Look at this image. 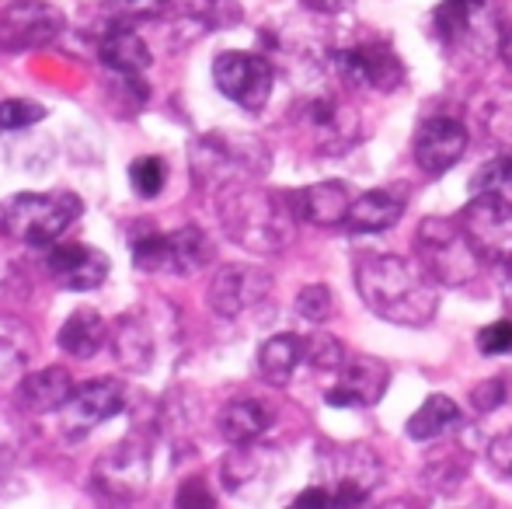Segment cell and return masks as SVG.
<instances>
[{"label": "cell", "mask_w": 512, "mask_h": 509, "mask_svg": "<svg viewBox=\"0 0 512 509\" xmlns=\"http://www.w3.org/2000/svg\"><path fill=\"white\" fill-rule=\"evenodd\" d=\"M297 314L310 325H321V321H328L331 314H335V297H331L328 286L314 283V286H304V290L297 293Z\"/></svg>", "instance_id": "4dcf8cb0"}, {"label": "cell", "mask_w": 512, "mask_h": 509, "mask_svg": "<svg viewBox=\"0 0 512 509\" xmlns=\"http://www.w3.org/2000/svg\"><path fill=\"white\" fill-rule=\"evenodd\" d=\"M474 192H509L512 189V154H499L471 178Z\"/></svg>", "instance_id": "1f68e13d"}, {"label": "cell", "mask_w": 512, "mask_h": 509, "mask_svg": "<svg viewBox=\"0 0 512 509\" xmlns=\"http://www.w3.org/2000/svg\"><path fill=\"white\" fill-rule=\"evenodd\" d=\"M304 360L317 370H342L345 363V349L335 335L328 332H314L310 339H304Z\"/></svg>", "instance_id": "f546056e"}, {"label": "cell", "mask_w": 512, "mask_h": 509, "mask_svg": "<svg viewBox=\"0 0 512 509\" xmlns=\"http://www.w3.org/2000/svg\"><path fill=\"white\" fill-rule=\"evenodd\" d=\"M108 7L126 18H154L164 7H171V0H108Z\"/></svg>", "instance_id": "f35d334b"}, {"label": "cell", "mask_w": 512, "mask_h": 509, "mask_svg": "<svg viewBox=\"0 0 512 509\" xmlns=\"http://www.w3.org/2000/svg\"><path fill=\"white\" fill-rule=\"evenodd\" d=\"M418 258H422V269L443 286L471 283L481 265L460 224L446 217H429L418 227Z\"/></svg>", "instance_id": "8992f818"}, {"label": "cell", "mask_w": 512, "mask_h": 509, "mask_svg": "<svg viewBox=\"0 0 512 509\" xmlns=\"http://www.w3.org/2000/svg\"><path fill=\"white\" fill-rule=\"evenodd\" d=\"M74 391H77V384L67 370L46 367V370H39V374L21 377L18 405L25 408V412H60V408L70 405Z\"/></svg>", "instance_id": "ffe728a7"}, {"label": "cell", "mask_w": 512, "mask_h": 509, "mask_svg": "<svg viewBox=\"0 0 512 509\" xmlns=\"http://www.w3.org/2000/svg\"><path fill=\"white\" fill-rule=\"evenodd\" d=\"M108 258L91 245H49L46 272L60 290L88 293L108 279Z\"/></svg>", "instance_id": "9a60e30c"}, {"label": "cell", "mask_w": 512, "mask_h": 509, "mask_svg": "<svg viewBox=\"0 0 512 509\" xmlns=\"http://www.w3.org/2000/svg\"><path fill=\"white\" fill-rule=\"evenodd\" d=\"M269 150L248 133H206L192 143V175L203 189H223L265 175Z\"/></svg>", "instance_id": "277c9868"}, {"label": "cell", "mask_w": 512, "mask_h": 509, "mask_svg": "<svg viewBox=\"0 0 512 509\" xmlns=\"http://www.w3.org/2000/svg\"><path fill=\"white\" fill-rule=\"evenodd\" d=\"M171 4L178 7L182 14H189V18L203 21V25H227V18L223 14H230V18H237V11L230 7V0H171Z\"/></svg>", "instance_id": "836d02e7"}, {"label": "cell", "mask_w": 512, "mask_h": 509, "mask_svg": "<svg viewBox=\"0 0 512 509\" xmlns=\"http://www.w3.org/2000/svg\"><path fill=\"white\" fill-rule=\"evenodd\" d=\"M21 447V422L7 408H0V461L14 457Z\"/></svg>", "instance_id": "74e56055"}, {"label": "cell", "mask_w": 512, "mask_h": 509, "mask_svg": "<svg viewBox=\"0 0 512 509\" xmlns=\"http://www.w3.org/2000/svg\"><path fill=\"white\" fill-rule=\"evenodd\" d=\"M269 426H272V412H269V405L258 398H237L220 412V433H223V440L234 443V447L258 440Z\"/></svg>", "instance_id": "cb8c5ba5"}, {"label": "cell", "mask_w": 512, "mask_h": 509, "mask_svg": "<svg viewBox=\"0 0 512 509\" xmlns=\"http://www.w3.org/2000/svg\"><path fill=\"white\" fill-rule=\"evenodd\" d=\"M297 123L321 154H342L359 140V119L338 98L314 95L297 105Z\"/></svg>", "instance_id": "4fadbf2b"}, {"label": "cell", "mask_w": 512, "mask_h": 509, "mask_svg": "<svg viewBox=\"0 0 512 509\" xmlns=\"http://www.w3.org/2000/svg\"><path fill=\"white\" fill-rule=\"evenodd\" d=\"M98 60H102L105 70L119 77H133V74H143L150 67V46L126 25H115L112 32L98 42Z\"/></svg>", "instance_id": "44dd1931"}, {"label": "cell", "mask_w": 512, "mask_h": 509, "mask_svg": "<svg viewBox=\"0 0 512 509\" xmlns=\"http://www.w3.org/2000/svg\"><path fill=\"white\" fill-rule=\"evenodd\" d=\"M129 182H133L140 199L161 196L164 182H168V164H164V157H136V161L129 164Z\"/></svg>", "instance_id": "f1b7e54d"}, {"label": "cell", "mask_w": 512, "mask_h": 509, "mask_svg": "<svg viewBox=\"0 0 512 509\" xmlns=\"http://www.w3.org/2000/svg\"><path fill=\"white\" fill-rule=\"evenodd\" d=\"M108 342H112L115 360H119L126 370H136V374L150 370V360H154V335H150V328L143 318L122 314V318L115 321Z\"/></svg>", "instance_id": "7402d4cb"}, {"label": "cell", "mask_w": 512, "mask_h": 509, "mask_svg": "<svg viewBox=\"0 0 512 509\" xmlns=\"http://www.w3.org/2000/svg\"><path fill=\"white\" fill-rule=\"evenodd\" d=\"M457 224L481 262L512 269V203L502 192H478L460 210Z\"/></svg>", "instance_id": "5b68a950"}, {"label": "cell", "mask_w": 512, "mask_h": 509, "mask_svg": "<svg viewBox=\"0 0 512 509\" xmlns=\"http://www.w3.org/2000/svg\"><path fill=\"white\" fill-rule=\"evenodd\" d=\"M478 349L485 356H502L512 353V318L506 321H492L488 328L478 332Z\"/></svg>", "instance_id": "e575fe53"}, {"label": "cell", "mask_w": 512, "mask_h": 509, "mask_svg": "<svg viewBox=\"0 0 512 509\" xmlns=\"http://www.w3.org/2000/svg\"><path fill=\"white\" fill-rule=\"evenodd\" d=\"M213 81L223 98L241 105L244 112H262L272 98V84H276V70L262 53H241V49H227L216 56L213 63Z\"/></svg>", "instance_id": "ba28073f"}, {"label": "cell", "mask_w": 512, "mask_h": 509, "mask_svg": "<svg viewBox=\"0 0 512 509\" xmlns=\"http://www.w3.org/2000/svg\"><path fill=\"white\" fill-rule=\"evenodd\" d=\"M32 353H35V339L28 332V325L0 314V381L18 377L28 367Z\"/></svg>", "instance_id": "4316f807"}, {"label": "cell", "mask_w": 512, "mask_h": 509, "mask_svg": "<svg viewBox=\"0 0 512 509\" xmlns=\"http://www.w3.org/2000/svg\"><path fill=\"white\" fill-rule=\"evenodd\" d=\"M460 426V408L446 394H429V398L418 405V412L408 419V436L418 443H432L439 436H446L450 429Z\"/></svg>", "instance_id": "484cf974"}, {"label": "cell", "mask_w": 512, "mask_h": 509, "mask_svg": "<svg viewBox=\"0 0 512 509\" xmlns=\"http://www.w3.org/2000/svg\"><path fill=\"white\" fill-rule=\"evenodd\" d=\"M300 360H304V339L297 335H272L262 349H258V374L265 384L286 387L297 374Z\"/></svg>", "instance_id": "d4e9b609"}, {"label": "cell", "mask_w": 512, "mask_h": 509, "mask_svg": "<svg viewBox=\"0 0 512 509\" xmlns=\"http://www.w3.org/2000/svg\"><path fill=\"white\" fill-rule=\"evenodd\" d=\"M63 18L60 7L46 0H14L0 11V53H28V49H46L60 39Z\"/></svg>", "instance_id": "9c48e42d"}, {"label": "cell", "mask_w": 512, "mask_h": 509, "mask_svg": "<svg viewBox=\"0 0 512 509\" xmlns=\"http://www.w3.org/2000/svg\"><path fill=\"white\" fill-rule=\"evenodd\" d=\"M300 4L317 14H342L345 7H352V0H300Z\"/></svg>", "instance_id": "b9f144b4"}, {"label": "cell", "mask_w": 512, "mask_h": 509, "mask_svg": "<svg viewBox=\"0 0 512 509\" xmlns=\"http://www.w3.org/2000/svg\"><path fill=\"white\" fill-rule=\"evenodd\" d=\"M293 506L297 509H328L335 506V492L324 489V485H314V489H304L297 499H293Z\"/></svg>", "instance_id": "60d3db41"}, {"label": "cell", "mask_w": 512, "mask_h": 509, "mask_svg": "<svg viewBox=\"0 0 512 509\" xmlns=\"http://www.w3.org/2000/svg\"><path fill=\"white\" fill-rule=\"evenodd\" d=\"M126 384L115 381V377H95V381L81 384L70 398V405L63 408L67 412V422L77 429H91L102 426V422L115 419V415L126 408Z\"/></svg>", "instance_id": "2e32d148"}, {"label": "cell", "mask_w": 512, "mask_h": 509, "mask_svg": "<svg viewBox=\"0 0 512 509\" xmlns=\"http://www.w3.org/2000/svg\"><path fill=\"white\" fill-rule=\"evenodd\" d=\"M290 203L304 224L314 227H345V217L352 210V192L345 182H317L307 189L290 192Z\"/></svg>", "instance_id": "e0dca14e"}, {"label": "cell", "mask_w": 512, "mask_h": 509, "mask_svg": "<svg viewBox=\"0 0 512 509\" xmlns=\"http://www.w3.org/2000/svg\"><path fill=\"white\" fill-rule=\"evenodd\" d=\"M335 74L345 81V88L356 91H398L405 84V67H401L398 53L387 42H366V46L338 49L331 56Z\"/></svg>", "instance_id": "30bf717a"}, {"label": "cell", "mask_w": 512, "mask_h": 509, "mask_svg": "<svg viewBox=\"0 0 512 509\" xmlns=\"http://www.w3.org/2000/svg\"><path fill=\"white\" fill-rule=\"evenodd\" d=\"M499 56H502V63L512 70V25L502 28V35H499Z\"/></svg>", "instance_id": "7bdbcfd3"}, {"label": "cell", "mask_w": 512, "mask_h": 509, "mask_svg": "<svg viewBox=\"0 0 512 509\" xmlns=\"http://www.w3.org/2000/svg\"><path fill=\"white\" fill-rule=\"evenodd\" d=\"M506 398H509V384L502 381V377H492V381L478 384V387H474V394H471L474 408H478L481 415H488V412H495V408H502V405H506Z\"/></svg>", "instance_id": "d590c367"}, {"label": "cell", "mask_w": 512, "mask_h": 509, "mask_svg": "<svg viewBox=\"0 0 512 509\" xmlns=\"http://www.w3.org/2000/svg\"><path fill=\"white\" fill-rule=\"evenodd\" d=\"M46 119V109L39 102H28V98H7L0 102V129H25Z\"/></svg>", "instance_id": "d6a6232c"}, {"label": "cell", "mask_w": 512, "mask_h": 509, "mask_svg": "<svg viewBox=\"0 0 512 509\" xmlns=\"http://www.w3.org/2000/svg\"><path fill=\"white\" fill-rule=\"evenodd\" d=\"M506 307H509V318H512V272H509V279H506Z\"/></svg>", "instance_id": "ee69618b"}, {"label": "cell", "mask_w": 512, "mask_h": 509, "mask_svg": "<svg viewBox=\"0 0 512 509\" xmlns=\"http://www.w3.org/2000/svg\"><path fill=\"white\" fill-rule=\"evenodd\" d=\"M272 293V276L258 265H223L216 269V276L206 286V304L216 318H244L248 311H255L258 304H265Z\"/></svg>", "instance_id": "8fae6325"}, {"label": "cell", "mask_w": 512, "mask_h": 509, "mask_svg": "<svg viewBox=\"0 0 512 509\" xmlns=\"http://www.w3.org/2000/svg\"><path fill=\"white\" fill-rule=\"evenodd\" d=\"M387 384H391V370L377 356H352L342 363V377L338 384L324 394L331 408H370L384 398Z\"/></svg>", "instance_id": "5bb4252c"}, {"label": "cell", "mask_w": 512, "mask_h": 509, "mask_svg": "<svg viewBox=\"0 0 512 509\" xmlns=\"http://www.w3.org/2000/svg\"><path fill=\"white\" fill-rule=\"evenodd\" d=\"M488 464H492L499 475H512V429L499 433L488 443Z\"/></svg>", "instance_id": "ab89813d"}, {"label": "cell", "mask_w": 512, "mask_h": 509, "mask_svg": "<svg viewBox=\"0 0 512 509\" xmlns=\"http://www.w3.org/2000/svg\"><path fill=\"white\" fill-rule=\"evenodd\" d=\"M105 342H108V328H105L102 314L91 311V307L74 311L60 328V349L67 356H74V360H91V356H98Z\"/></svg>", "instance_id": "603a6c76"}, {"label": "cell", "mask_w": 512, "mask_h": 509, "mask_svg": "<svg viewBox=\"0 0 512 509\" xmlns=\"http://www.w3.org/2000/svg\"><path fill=\"white\" fill-rule=\"evenodd\" d=\"M467 143L471 133L457 112H429L415 133V164L422 175L439 178L467 154Z\"/></svg>", "instance_id": "7c38bea8"}, {"label": "cell", "mask_w": 512, "mask_h": 509, "mask_svg": "<svg viewBox=\"0 0 512 509\" xmlns=\"http://www.w3.org/2000/svg\"><path fill=\"white\" fill-rule=\"evenodd\" d=\"M405 217V196L394 189H370L359 199H352V210L345 217L349 234H380L391 231Z\"/></svg>", "instance_id": "d6986e66"}, {"label": "cell", "mask_w": 512, "mask_h": 509, "mask_svg": "<svg viewBox=\"0 0 512 509\" xmlns=\"http://www.w3.org/2000/svg\"><path fill=\"white\" fill-rule=\"evenodd\" d=\"M147 468H150L147 450H143L140 443L122 440L112 454L98 461V482H102V489L108 496L129 499L147 485Z\"/></svg>", "instance_id": "ac0fdd59"}, {"label": "cell", "mask_w": 512, "mask_h": 509, "mask_svg": "<svg viewBox=\"0 0 512 509\" xmlns=\"http://www.w3.org/2000/svg\"><path fill=\"white\" fill-rule=\"evenodd\" d=\"M213 258V245L199 227H178L171 234L143 231L133 238V262L143 272H171V276H196Z\"/></svg>", "instance_id": "52a82bcc"}, {"label": "cell", "mask_w": 512, "mask_h": 509, "mask_svg": "<svg viewBox=\"0 0 512 509\" xmlns=\"http://www.w3.org/2000/svg\"><path fill=\"white\" fill-rule=\"evenodd\" d=\"M481 7H485V0H443L432 11V32H436V39H443L446 46H457L460 39H467Z\"/></svg>", "instance_id": "83f0119b"}, {"label": "cell", "mask_w": 512, "mask_h": 509, "mask_svg": "<svg viewBox=\"0 0 512 509\" xmlns=\"http://www.w3.org/2000/svg\"><path fill=\"white\" fill-rule=\"evenodd\" d=\"M356 290L377 318L401 328H425L439 311V293L432 276L401 255L359 258Z\"/></svg>", "instance_id": "6da1fadb"}, {"label": "cell", "mask_w": 512, "mask_h": 509, "mask_svg": "<svg viewBox=\"0 0 512 509\" xmlns=\"http://www.w3.org/2000/svg\"><path fill=\"white\" fill-rule=\"evenodd\" d=\"M175 506H182V509H213L216 499H213V492L206 489L203 478H189V482L178 489Z\"/></svg>", "instance_id": "8d00e7d4"}, {"label": "cell", "mask_w": 512, "mask_h": 509, "mask_svg": "<svg viewBox=\"0 0 512 509\" xmlns=\"http://www.w3.org/2000/svg\"><path fill=\"white\" fill-rule=\"evenodd\" d=\"M216 213L227 238L255 255H279L297 238L300 217L290 203V192L258 189L251 185V178L223 185Z\"/></svg>", "instance_id": "7a4b0ae2"}, {"label": "cell", "mask_w": 512, "mask_h": 509, "mask_svg": "<svg viewBox=\"0 0 512 509\" xmlns=\"http://www.w3.org/2000/svg\"><path fill=\"white\" fill-rule=\"evenodd\" d=\"M74 192H18L0 206V234L25 248H49L81 217Z\"/></svg>", "instance_id": "3957f363"}]
</instances>
